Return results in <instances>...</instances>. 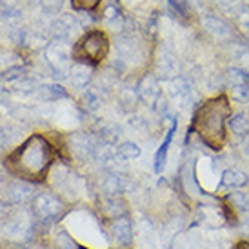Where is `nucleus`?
I'll return each mask as SVG.
<instances>
[{
    "mask_svg": "<svg viewBox=\"0 0 249 249\" xmlns=\"http://www.w3.org/2000/svg\"><path fill=\"white\" fill-rule=\"evenodd\" d=\"M56 164V149L46 135L33 133L31 137L7 153L2 167L11 178H18L35 186L48 182L49 171Z\"/></svg>",
    "mask_w": 249,
    "mask_h": 249,
    "instance_id": "nucleus-1",
    "label": "nucleus"
},
{
    "mask_svg": "<svg viewBox=\"0 0 249 249\" xmlns=\"http://www.w3.org/2000/svg\"><path fill=\"white\" fill-rule=\"evenodd\" d=\"M62 226L82 249H111L109 238L106 233L104 220L95 209L88 206H75L60 220Z\"/></svg>",
    "mask_w": 249,
    "mask_h": 249,
    "instance_id": "nucleus-2",
    "label": "nucleus"
},
{
    "mask_svg": "<svg viewBox=\"0 0 249 249\" xmlns=\"http://www.w3.org/2000/svg\"><path fill=\"white\" fill-rule=\"evenodd\" d=\"M229 117H231V106L228 98L224 95L214 97L196 109L193 129L208 147L220 151L226 144V127Z\"/></svg>",
    "mask_w": 249,
    "mask_h": 249,
    "instance_id": "nucleus-3",
    "label": "nucleus"
},
{
    "mask_svg": "<svg viewBox=\"0 0 249 249\" xmlns=\"http://www.w3.org/2000/svg\"><path fill=\"white\" fill-rule=\"evenodd\" d=\"M46 186L55 191L68 206H84V200L89 198V184L82 175H78L66 162H56L51 167Z\"/></svg>",
    "mask_w": 249,
    "mask_h": 249,
    "instance_id": "nucleus-4",
    "label": "nucleus"
},
{
    "mask_svg": "<svg viewBox=\"0 0 249 249\" xmlns=\"http://www.w3.org/2000/svg\"><path fill=\"white\" fill-rule=\"evenodd\" d=\"M40 235V226L29 208H13L0 222V246L24 248Z\"/></svg>",
    "mask_w": 249,
    "mask_h": 249,
    "instance_id": "nucleus-5",
    "label": "nucleus"
},
{
    "mask_svg": "<svg viewBox=\"0 0 249 249\" xmlns=\"http://www.w3.org/2000/svg\"><path fill=\"white\" fill-rule=\"evenodd\" d=\"M29 209L35 216V220L38 222L40 229H44L49 226H55V224H60V220L66 216L71 206H68L55 191L46 187V189H38V193L29 204Z\"/></svg>",
    "mask_w": 249,
    "mask_h": 249,
    "instance_id": "nucleus-6",
    "label": "nucleus"
},
{
    "mask_svg": "<svg viewBox=\"0 0 249 249\" xmlns=\"http://www.w3.org/2000/svg\"><path fill=\"white\" fill-rule=\"evenodd\" d=\"M107 51H109V40L104 31H91L76 42V46L73 48V60L97 66L107 56Z\"/></svg>",
    "mask_w": 249,
    "mask_h": 249,
    "instance_id": "nucleus-7",
    "label": "nucleus"
},
{
    "mask_svg": "<svg viewBox=\"0 0 249 249\" xmlns=\"http://www.w3.org/2000/svg\"><path fill=\"white\" fill-rule=\"evenodd\" d=\"M111 249H133L135 246V222L131 213L104 222Z\"/></svg>",
    "mask_w": 249,
    "mask_h": 249,
    "instance_id": "nucleus-8",
    "label": "nucleus"
},
{
    "mask_svg": "<svg viewBox=\"0 0 249 249\" xmlns=\"http://www.w3.org/2000/svg\"><path fill=\"white\" fill-rule=\"evenodd\" d=\"M36 193H38V186L9 177L4 189H2V193H0V196L11 208H29V204L35 198Z\"/></svg>",
    "mask_w": 249,
    "mask_h": 249,
    "instance_id": "nucleus-9",
    "label": "nucleus"
},
{
    "mask_svg": "<svg viewBox=\"0 0 249 249\" xmlns=\"http://www.w3.org/2000/svg\"><path fill=\"white\" fill-rule=\"evenodd\" d=\"M46 62L56 75H70L73 66V49L62 38H55L46 48Z\"/></svg>",
    "mask_w": 249,
    "mask_h": 249,
    "instance_id": "nucleus-10",
    "label": "nucleus"
},
{
    "mask_svg": "<svg viewBox=\"0 0 249 249\" xmlns=\"http://www.w3.org/2000/svg\"><path fill=\"white\" fill-rule=\"evenodd\" d=\"M93 209L97 211V214L104 222L118 218V216H124L129 214V208H127V202L124 200V196H104V195H95L93 198Z\"/></svg>",
    "mask_w": 249,
    "mask_h": 249,
    "instance_id": "nucleus-11",
    "label": "nucleus"
},
{
    "mask_svg": "<svg viewBox=\"0 0 249 249\" xmlns=\"http://www.w3.org/2000/svg\"><path fill=\"white\" fill-rule=\"evenodd\" d=\"M38 236H42L44 240H48V244L53 249H82L78 246V242H76L75 238H73L60 224H55V226L40 229V235Z\"/></svg>",
    "mask_w": 249,
    "mask_h": 249,
    "instance_id": "nucleus-12",
    "label": "nucleus"
},
{
    "mask_svg": "<svg viewBox=\"0 0 249 249\" xmlns=\"http://www.w3.org/2000/svg\"><path fill=\"white\" fill-rule=\"evenodd\" d=\"M157 78L162 80H171L178 76V58L175 55L171 48H167L166 44L160 48L159 58H157Z\"/></svg>",
    "mask_w": 249,
    "mask_h": 249,
    "instance_id": "nucleus-13",
    "label": "nucleus"
},
{
    "mask_svg": "<svg viewBox=\"0 0 249 249\" xmlns=\"http://www.w3.org/2000/svg\"><path fill=\"white\" fill-rule=\"evenodd\" d=\"M127 191V182L122 175L117 173H104L98 184V191L95 195H104V196H124Z\"/></svg>",
    "mask_w": 249,
    "mask_h": 249,
    "instance_id": "nucleus-14",
    "label": "nucleus"
},
{
    "mask_svg": "<svg viewBox=\"0 0 249 249\" xmlns=\"http://www.w3.org/2000/svg\"><path fill=\"white\" fill-rule=\"evenodd\" d=\"M167 93H169L171 100H173L177 106H180V107L189 106L191 98H193L191 86H189L186 78H182V76H177V78L167 80Z\"/></svg>",
    "mask_w": 249,
    "mask_h": 249,
    "instance_id": "nucleus-15",
    "label": "nucleus"
},
{
    "mask_svg": "<svg viewBox=\"0 0 249 249\" xmlns=\"http://www.w3.org/2000/svg\"><path fill=\"white\" fill-rule=\"evenodd\" d=\"M139 95L147 104H157L162 98V88H160L159 78L155 75H145L139 84Z\"/></svg>",
    "mask_w": 249,
    "mask_h": 249,
    "instance_id": "nucleus-16",
    "label": "nucleus"
},
{
    "mask_svg": "<svg viewBox=\"0 0 249 249\" xmlns=\"http://www.w3.org/2000/svg\"><path fill=\"white\" fill-rule=\"evenodd\" d=\"M71 84L78 89H86L93 78V66L84 62H75L70 70Z\"/></svg>",
    "mask_w": 249,
    "mask_h": 249,
    "instance_id": "nucleus-17",
    "label": "nucleus"
},
{
    "mask_svg": "<svg viewBox=\"0 0 249 249\" xmlns=\"http://www.w3.org/2000/svg\"><path fill=\"white\" fill-rule=\"evenodd\" d=\"M249 184V177L238 167H228L220 175V186L231 189H244Z\"/></svg>",
    "mask_w": 249,
    "mask_h": 249,
    "instance_id": "nucleus-18",
    "label": "nucleus"
},
{
    "mask_svg": "<svg viewBox=\"0 0 249 249\" xmlns=\"http://www.w3.org/2000/svg\"><path fill=\"white\" fill-rule=\"evenodd\" d=\"M204 28L208 31L209 35L216 36V38H229L231 36V28H229V24L224 18L220 17H214V15H206L204 17Z\"/></svg>",
    "mask_w": 249,
    "mask_h": 249,
    "instance_id": "nucleus-19",
    "label": "nucleus"
},
{
    "mask_svg": "<svg viewBox=\"0 0 249 249\" xmlns=\"http://www.w3.org/2000/svg\"><path fill=\"white\" fill-rule=\"evenodd\" d=\"M204 238L196 231H180L171 240V249H202Z\"/></svg>",
    "mask_w": 249,
    "mask_h": 249,
    "instance_id": "nucleus-20",
    "label": "nucleus"
},
{
    "mask_svg": "<svg viewBox=\"0 0 249 249\" xmlns=\"http://www.w3.org/2000/svg\"><path fill=\"white\" fill-rule=\"evenodd\" d=\"M228 125L235 137H240V139L246 137V135L249 133V113L240 111V113L231 115L228 120Z\"/></svg>",
    "mask_w": 249,
    "mask_h": 249,
    "instance_id": "nucleus-21",
    "label": "nucleus"
},
{
    "mask_svg": "<svg viewBox=\"0 0 249 249\" xmlns=\"http://www.w3.org/2000/svg\"><path fill=\"white\" fill-rule=\"evenodd\" d=\"M226 80H228L231 89L240 88V86L249 84V73L246 70H240V68H231V70L226 71Z\"/></svg>",
    "mask_w": 249,
    "mask_h": 249,
    "instance_id": "nucleus-22",
    "label": "nucleus"
},
{
    "mask_svg": "<svg viewBox=\"0 0 249 249\" xmlns=\"http://www.w3.org/2000/svg\"><path fill=\"white\" fill-rule=\"evenodd\" d=\"M140 147L135 142H122V144L117 145V159L120 160H133V159H139L140 157Z\"/></svg>",
    "mask_w": 249,
    "mask_h": 249,
    "instance_id": "nucleus-23",
    "label": "nucleus"
},
{
    "mask_svg": "<svg viewBox=\"0 0 249 249\" xmlns=\"http://www.w3.org/2000/svg\"><path fill=\"white\" fill-rule=\"evenodd\" d=\"M173 133H175V125L167 131L164 144L160 145V149L157 151V155H155V171H157V173H160V171H162V167H164V164H166V153H167L169 144H171V137H173Z\"/></svg>",
    "mask_w": 249,
    "mask_h": 249,
    "instance_id": "nucleus-24",
    "label": "nucleus"
},
{
    "mask_svg": "<svg viewBox=\"0 0 249 249\" xmlns=\"http://www.w3.org/2000/svg\"><path fill=\"white\" fill-rule=\"evenodd\" d=\"M40 97L44 100H58V98H68V93L62 86H56V84H49L40 88Z\"/></svg>",
    "mask_w": 249,
    "mask_h": 249,
    "instance_id": "nucleus-25",
    "label": "nucleus"
},
{
    "mask_svg": "<svg viewBox=\"0 0 249 249\" xmlns=\"http://www.w3.org/2000/svg\"><path fill=\"white\" fill-rule=\"evenodd\" d=\"M22 249H53V248L48 244V240H44L42 236H38V238H35L33 242H29L28 246H24Z\"/></svg>",
    "mask_w": 249,
    "mask_h": 249,
    "instance_id": "nucleus-26",
    "label": "nucleus"
},
{
    "mask_svg": "<svg viewBox=\"0 0 249 249\" xmlns=\"http://www.w3.org/2000/svg\"><path fill=\"white\" fill-rule=\"evenodd\" d=\"M238 149H240V153H242L244 159L249 160V133L246 135V137H242V139H240V142H238Z\"/></svg>",
    "mask_w": 249,
    "mask_h": 249,
    "instance_id": "nucleus-27",
    "label": "nucleus"
},
{
    "mask_svg": "<svg viewBox=\"0 0 249 249\" xmlns=\"http://www.w3.org/2000/svg\"><path fill=\"white\" fill-rule=\"evenodd\" d=\"M11 206H7L6 204V200H4V198H2V196H0V222L4 220V218H6L7 214H9V211H11Z\"/></svg>",
    "mask_w": 249,
    "mask_h": 249,
    "instance_id": "nucleus-28",
    "label": "nucleus"
},
{
    "mask_svg": "<svg viewBox=\"0 0 249 249\" xmlns=\"http://www.w3.org/2000/svg\"><path fill=\"white\" fill-rule=\"evenodd\" d=\"M98 4V0H76V6L84 7V9H89V7H95Z\"/></svg>",
    "mask_w": 249,
    "mask_h": 249,
    "instance_id": "nucleus-29",
    "label": "nucleus"
},
{
    "mask_svg": "<svg viewBox=\"0 0 249 249\" xmlns=\"http://www.w3.org/2000/svg\"><path fill=\"white\" fill-rule=\"evenodd\" d=\"M235 249H249V240H240L235 246Z\"/></svg>",
    "mask_w": 249,
    "mask_h": 249,
    "instance_id": "nucleus-30",
    "label": "nucleus"
},
{
    "mask_svg": "<svg viewBox=\"0 0 249 249\" xmlns=\"http://www.w3.org/2000/svg\"><path fill=\"white\" fill-rule=\"evenodd\" d=\"M0 249H22L18 246H0Z\"/></svg>",
    "mask_w": 249,
    "mask_h": 249,
    "instance_id": "nucleus-31",
    "label": "nucleus"
},
{
    "mask_svg": "<svg viewBox=\"0 0 249 249\" xmlns=\"http://www.w3.org/2000/svg\"><path fill=\"white\" fill-rule=\"evenodd\" d=\"M0 102H2V93H0Z\"/></svg>",
    "mask_w": 249,
    "mask_h": 249,
    "instance_id": "nucleus-32",
    "label": "nucleus"
}]
</instances>
